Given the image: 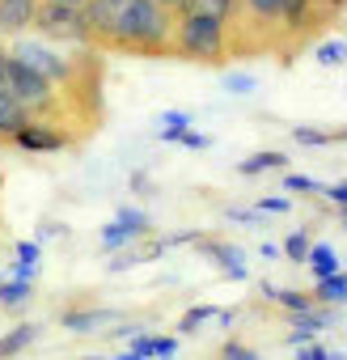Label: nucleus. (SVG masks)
Returning <instances> with one entry per match:
<instances>
[{
	"mask_svg": "<svg viewBox=\"0 0 347 360\" xmlns=\"http://www.w3.org/2000/svg\"><path fill=\"white\" fill-rule=\"evenodd\" d=\"M26 123H30V115H26V106L13 98V89H9V77H5V51H0V131H5V136H18Z\"/></svg>",
	"mask_w": 347,
	"mask_h": 360,
	"instance_id": "nucleus-7",
	"label": "nucleus"
},
{
	"mask_svg": "<svg viewBox=\"0 0 347 360\" xmlns=\"http://www.w3.org/2000/svg\"><path fill=\"white\" fill-rule=\"evenodd\" d=\"M30 301V280H5L0 284V305H26Z\"/></svg>",
	"mask_w": 347,
	"mask_h": 360,
	"instance_id": "nucleus-17",
	"label": "nucleus"
},
{
	"mask_svg": "<svg viewBox=\"0 0 347 360\" xmlns=\"http://www.w3.org/2000/svg\"><path fill=\"white\" fill-rule=\"evenodd\" d=\"M284 165H288V157H284V153H258V157L242 161L237 169H242V174H263V169H284Z\"/></svg>",
	"mask_w": 347,
	"mask_h": 360,
	"instance_id": "nucleus-16",
	"label": "nucleus"
},
{
	"mask_svg": "<svg viewBox=\"0 0 347 360\" xmlns=\"http://www.w3.org/2000/svg\"><path fill=\"white\" fill-rule=\"evenodd\" d=\"M326 195H330L334 204H343V208H347V183H339V187H326Z\"/></svg>",
	"mask_w": 347,
	"mask_h": 360,
	"instance_id": "nucleus-32",
	"label": "nucleus"
},
{
	"mask_svg": "<svg viewBox=\"0 0 347 360\" xmlns=\"http://www.w3.org/2000/svg\"><path fill=\"white\" fill-rule=\"evenodd\" d=\"M296 140H301V144H326L330 136H326V131H309V127H296Z\"/></svg>",
	"mask_w": 347,
	"mask_h": 360,
	"instance_id": "nucleus-26",
	"label": "nucleus"
},
{
	"mask_svg": "<svg viewBox=\"0 0 347 360\" xmlns=\"http://www.w3.org/2000/svg\"><path fill=\"white\" fill-rule=\"evenodd\" d=\"M161 123H165V131H161V136H165V140H178V136H183V131H187V127H191V119H187V115H183V110H169V115H165V119H161Z\"/></svg>",
	"mask_w": 347,
	"mask_h": 360,
	"instance_id": "nucleus-21",
	"label": "nucleus"
},
{
	"mask_svg": "<svg viewBox=\"0 0 347 360\" xmlns=\"http://www.w3.org/2000/svg\"><path fill=\"white\" fill-rule=\"evenodd\" d=\"M229 89L233 94H250V77H229Z\"/></svg>",
	"mask_w": 347,
	"mask_h": 360,
	"instance_id": "nucleus-33",
	"label": "nucleus"
},
{
	"mask_svg": "<svg viewBox=\"0 0 347 360\" xmlns=\"http://www.w3.org/2000/svg\"><path fill=\"white\" fill-rule=\"evenodd\" d=\"M39 322H22V326H13L9 335H0V360H13L18 352H26L34 339H39Z\"/></svg>",
	"mask_w": 347,
	"mask_h": 360,
	"instance_id": "nucleus-10",
	"label": "nucleus"
},
{
	"mask_svg": "<svg viewBox=\"0 0 347 360\" xmlns=\"http://www.w3.org/2000/svg\"><path fill=\"white\" fill-rule=\"evenodd\" d=\"M317 60L322 64H343L347 60V47L343 43H326V47H317Z\"/></svg>",
	"mask_w": 347,
	"mask_h": 360,
	"instance_id": "nucleus-24",
	"label": "nucleus"
},
{
	"mask_svg": "<svg viewBox=\"0 0 347 360\" xmlns=\"http://www.w3.org/2000/svg\"><path fill=\"white\" fill-rule=\"evenodd\" d=\"M22 148H30V153H51V148H60L64 140L55 136V131H47V127H34V123H26L18 136H13Z\"/></svg>",
	"mask_w": 347,
	"mask_h": 360,
	"instance_id": "nucleus-11",
	"label": "nucleus"
},
{
	"mask_svg": "<svg viewBox=\"0 0 347 360\" xmlns=\"http://www.w3.org/2000/svg\"><path fill=\"white\" fill-rule=\"evenodd\" d=\"M5 77H9L13 98L26 106V115H30V110H43V106L51 102V81L39 77V72H30V68H22V64L9 60V56H5Z\"/></svg>",
	"mask_w": 347,
	"mask_h": 360,
	"instance_id": "nucleus-4",
	"label": "nucleus"
},
{
	"mask_svg": "<svg viewBox=\"0 0 347 360\" xmlns=\"http://www.w3.org/2000/svg\"><path fill=\"white\" fill-rule=\"evenodd\" d=\"M326 5H343V0H326Z\"/></svg>",
	"mask_w": 347,
	"mask_h": 360,
	"instance_id": "nucleus-39",
	"label": "nucleus"
},
{
	"mask_svg": "<svg viewBox=\"0 0 347 360\" xmlns=\"http://www.w3.org/2000/svg\"><path fill=\"white\" fill-rule=\"evenodd\" d=\"M51 5H72V9H85V0H51Z\"/></svg>",
	"mask_w": 347,
	"mask_h": 360,
	"instance_id": "nucleus-36",
	"label": "nucleus"
},
{
	"mask_svg": "<svg viewBox=\"0 0 347 360\" xmlns=\"http://www.w3.org/2000/svg\"><path fill=\"white\" fill-rule=\"evenodd\" d=\"M313 301H347V276H343V271H334V276L317 280V292H313Z\"/></svg>",
	"mask_w": 347,
	"mask_h": 360,
	"instance_id": "nucleus-13",
	"label": "nucleus"
},
{
	"mask_svg": "<svg viewBox=\"0 0 347 360\" xmlns=\"http://www.w3.org/2000/svg\"><path fill=\"white\" fill-rule=\"evenodd\" d=\"M34 26H39L47 39H68V43H81V39H89L85 9H72V5H51V0H43V5H39V13H34Z\"/></svg>",
	"mask_w": 347,
	"mask_h": 360,
	"instance_id": "nucleus-3",
	"label": "nucleus"
},
{
	"mask_svg": "<svg viewBox=\"0 0 347 360\" xmlns=\"http://www.w3.org/2000/svg\"><path fill=\"white\" fill-rule=\"evenodd\" d=\"M322 326H330V314L326 309H305V314H296V330H305V335H313V330H322Z\"/></svg>",
	"mask_w": 347,
	"mask_h": 360,
	"instance_id": "nucleus-18",
	"label": "nucleus"
},
{
	"mask_svg": "<svg viewBox=\"0 0 347 360\" xmlns=\"http://www.w3.org/2000/svg\"><path fill=\"white\" fill-rule=\"evenodd\" d=\"M233 5H237V0H191L187 13H208V18H216V22H229V18H233Z\"/></svg>",
	"mask_w": 347,
	"mask_h": 360,
	"instance_id": "nucleus-15",
	"label": "nucleus"
},
{
	"mask_svg": "<svg viewBox=\"0 0 347 360\" xmlns=\"http://www.w3.org/2000/svg\"><path fill=\"white\" fill-rule=\"evenodd\" d=\"M102 238H106V246H119V242H127V238H131V233H127V229H123V225H110V229H106V233H102Z\"/></svg>",
	"mask_w": 347,
	"mask_h": 360,
	"instance_id": "nucleus-29",
	"label": "nucleus"
},
{
	"mask_svg": "<svg viewBox=\"0 0 347 360\" xmlns=\"http://www.w3.org/2000/svg\"><path fill=\"white\" fill-rule=\"evenodd\" d=\"M178 51L187 60L216 64L225 56V22H216L208 13H183V22H178Z\"/></svg>",
	"mask_w": 347,
	"mask_h": 360,
	"instance_id": "nucleus-2",
	"label": "nucleus"
},
{
	"mask_svg": "<svg viewBox=\"0 0 347 360\" xmlns=\"http://www.w3.org/2000/svg\"><path fill=\"white\" fill-rule=\"evenodd\" d=\"M157 5H161V9H183V13H187L191 0H157Z\"/></svg>",
	"mask_w": 347,
	"mask_h": 360,
	"instance_id": "nucleus-34",
	"label": "nucleus"
},
{
	"mask_svg": "<svg viewBox=\"0 0 347 360\" xmlns=\"http://www.w3.org/2000/svg\"><path fill=\"white\" fill-rule=\"evenodd\" d=\"M258 208H263V212H284V208H288V204H284V200H263V204H258Z\"/></svg>",
	"mask_w": 347,
	"mask_h": 360,
	"instance_id": "nucleus-35",
	"label": "nucleus"
},
{
	"mask_svg": "<svg viewBox=\"0 0 347 360\" xmlns=\"http://www.w3.org/2000/svg\"><path fill=\"white\" fill-rule=\"evenodd\" d=\"M39 0H0V34H18L26 26H34Z\"/></svg>",
	"mask_w": 347,
	"mask_h": 360,
	"instance_id": "nucleus-8",
	"label": "nucleus"
},
{
	"mask_svg": "<svg viewBox=\"0 0 347 360\" xmlns=\"http://www.w3.org/2000/svg\"><path fill=\"white\" fill-rule=\"evenodd\" d=\"M77 360H106V356H77Z\"/></svg>",
	"mask_w": 347,
	"mask_h": 360,
	"instance_id": "nucleus-38",
	"label": "nucleus"
},
{
	"mask_svg": "<svg viewBox=\"0 0 347 360\" xmlns=\"http://www.w3.org/2000/svg\"><path fill=\"white\" fill-rule=\"evenodd\" d=\"M174 352H178V339H152V356H174Z\"/></svg>",
	"mask_w": 347,
	"mask_h": 360,
	"instance_id": "nucleus-25",
	"label": "nucleus"
},
{
	"mask_svg": "<svg viewBox=\"0 0 347 360\" xmlns=\"http://www.w3.org/2000/svg\"><path fill=\"white\" fill-rule=\"evenodd\" d=\"M267 297H275V301H280L284 309H292V314H305V309L317 305L309 292H292V288H267Z\"/></svg>",
	"mask_w": 347,
	"mask_h": 360,
	"instance_id": "nucleus-12",
	"label": "nucleus"
},
{
	"mask_svg": "<svg viewBox=\"0 0 347 360\" xmlns=\"http://www.w3.org/2000/svg\"><path fill=\"white\" fill-rule=\"evenodd\" d=\"M284 187H288V191H313V183H309V178H301V174H288Z\"/></svg>",
	"mask_w": 347,
	"mask_h": 360,
	"instance_id": "nucleus-28",
	"label": "nucleus"
},
{
	"mask_svg": "<svg viewBox=\"0 0 347 360\" xmlns=\"http://www.w3.org/2000/svg\"><path fill=\"white\" fill-rule=\"evenodd\" d=\"M309 250H313V246H309V238H305V233H292V238L284 242V255H288V259H296V263H305V259H309Z\"/></svg>",
	"mask_w": 347,
	"mask_h": 360,
	"instance_id": "nucleus-22",
	"label": "nucleus"
},
{
	"mask_svg": "<svg viewBox=\"0 0 347 360\" xmlns=\"http://www.w3.org/2000/svg\"><path fill=\"white\" fill-rule=\"evenodd\" d=\"M9 60H18L22 68L39 72V77H47V81H55V77H64V72H68V64H64L55 51L39 47V43H18V47L9 51Z\"/></svg>",
	"mask_w": 347,
	"mask_h": 360,
	"instance_id": "nucleus-6",
	"label": "nucleus"
},
{
	"mask_svg": "<svg viewBox=\"0 0 347 360\" xmlns=\"http://www.w3.org/2000/svg\"><path fill=\"white\" fill-rule=\"evenodd\" d=\"M208 318H221V309H212V305H199V309H191V314H183V322H178V330H199V322H208Z\"/></svg>",
	"mask_w": 347,
	"mask_h": 360,
	"instance_id": "nucleus-19",
	"label": "nucleus"
},
{
	"mask_svg": "<svg viewBox=\"0 0 347 360\" xmlns=\"http://www.w3.org/2000/svg\"><path fill=\"white\" fill-rule=\"evenodd\" d=\"M131 352L148 360V356H152V335H136V339H131Z\"/></svg>",
	"mask_w": 347,
	"mask_h": 360,
	"instance_id": "nucleus-27",
	"label": "nucleus"
},
{
	"mask_svg": "<svg viewBox=\"0 0 347 360\" xmlns=\"http://www.w3.org/2000/svg\"><path fill=\"white\" fill-rule=\"evenodd\" d=\"M123 5H127V0H85V26H89V39L114 43L119 18H123Z\"/></svg>",
	"mask_w": 347,
	"mask_h": 360,
	"instance_id": "nucleus-5",
	"label": "nucleus"
},
{
	"mask_svg": "<svg viewBox=\"0 0 347 360\" xmlns=\"http://www.w3.org/2000/svg\"><path fill=\"white\" fill-rule=\"evenodd\" d=\"M18 259H22V263H39V246H34V242H22V246H18Z\"/></svg>",
	"mask_w": 347,
	"mask_h": 360,
	"instance_id": "nucleus-30",
	"label": "nucleus"
},
{
	"mask_svg": "<svg viewBox=\"0 0 347 360\" xmlns=\"http://www.w3.org/2000/svg\"><path fill=\"white\" fill-rule=\"evenodd\" d=\"M119 318H123L119 309H72V314H64V326L72 335H93L102 326H114Z\"/></svg>",
	"mask_w": 347,
	"mask_h": 360,
	"instance_id": "nucleus-9",
	"label": "nucleus"
},
{
	"mask_svg": "<svg viewBox=\"0 0 347 360\" xmlns=\"http://www.w3.org/2000/svg\"><path fill=\"white\" fill-rule=\"evenodd\" d=\"M221 360H258V356H254V352H250L246 343H237V339H229V343L221 347Z\"/></svg>",
	"mask_w": 347,
	"mask_h": 360,
	"instance_id": "nucleus-23",
	"label": "nucleus"
},
{
	"mask_svg": "<svg viewBox=\"0 0 347 360\" xmlns=\"http://www.w3.org/2000/svg\"><path fill=\"white\" fill-rule=\"evenodd\" d=\"M296 360H330V352H322V347H301Z\"/></svg>",
	"mask_w": 347,
	"mask_h": 360,
	"instance_id": "nucleus-31",
	"label": "nucleus"
},
{
	"mask_svg": "<svg viewBox=\"0 0 347 360\" xmlns=\"http://www.w3.org/2000/svg\"><path fill=\"white\" fill-rule=\"evenodd\" d=\"M305 263H313V276H317V280H326V276H334V271H339V259H334V250H330V246H313Z\"/></svg>",
	"mask_w": 347,
	"mask_h": 360,
	"instance_id": "nucleus-14",
	"label": "nucleus"
},
{
	"mask_svg": "<svg viewBox=\"0 0 347 360\" xmlns=\"http://www.w3.org/2000/svg\"><path fill=\"white\" fill-rule=\"evenodd\" d=\"M246 9L254 13V18H284V0H246Z\"/></svg>",
	"mask_w": 347,
	"mask_h": 360,
	"instance_id": "nucleus-20",
	"label": "nucleus"
},
{
	"mask_svg": "<svg viewBox=\"0 0 347 360\" xmlns=\"http://www.w3.org/2000/svg\"><path fill=\"white\" fill-rule=\"evenodd\" d=\"M169 43V9H161L157 0H127L119 30H114V47H131V51H165Z\"/></svg>",
	"mask_w": 347,
	"mask_h": 360,
	"instance_id": "nucleus-1",
	"label": "nucleus"
},
{
	"mask_svg": "<svg viewBox=\"0 0 347 360\" xmlns=\"http://www.w3.org/2000/svg\"><path fill=\"white\" fill-rule=\"evenodd\" d=\"M119 360H144V356H136V352H123V356H119Z\"/></svg>",
	"mask_w": 347,
	"mask_h": 360,
	"instance_id": "nucleus-37",
	"label": "nucleus"
}]
</instances>
